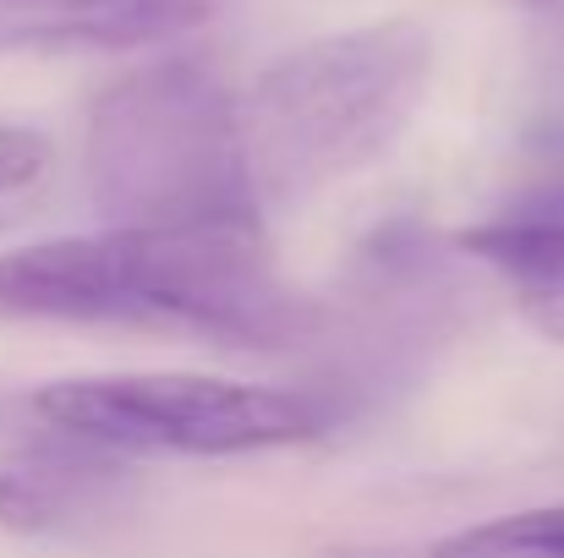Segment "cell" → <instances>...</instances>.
I'll return each mask as SVG.
<instances>
[{"mask_svg":"<svg viewBox=\"0 0 564 558\" xmlns=\"http://www.w3.org/2000/svg\"><path fill=\"white\" fill-rule=\"evenodd\" d=\"M121 455L94 449L83 438L50 433L0 466V526L28 537L77 532L83 521L105 515L121 493Z\"/></svg>","mask_w":564,"mask_h":558,"instance_id":"cell-6","label":"cell"},{"mask_svg":"<svg viewBox=\"0 0 564 558\" xmlns=\"http://www.w3.org/2000/svg\"><path fill=\"white\" fill-rule=\"evenodd\" d=\"M538 6H549V0H538Z\"/></svg>","mask_w":564,"mask_h":558,"instance_id":"cell-10","label":"cell"},{"mask_svg":"<svg viewBox=\"0 0 564 558\" xmlns=\"http://www.w3.org/2000/svg\"><path fill=\"white\" fill-rule=\"evenodd\" d=\"M433 83V33L416 17L335 28L274 55L236 94V154L252 214L307 203L378 165Z\"/></svg>","mask_w":564,"mask_h":558,"instance_id":"cell-2","label":"cell"},{"mask_svg":"<svg viewBox=\"0 0 564 558\" xmlns=\"http://www.w3.org/2000/svg\"><path fill=\"white\" fill-rule=\"evenodd\" d=\"M225 0H0V50H143L197 33Z\"/></svg>","mask_w":564,"mask_h":558,"instance_id":"cell-5","label":"cell"},{"mask_svg":"<svg viewBox=\"0 0 564 558\" xmlns=\"http://www.w3.org/2000/svg\"><path fill=\"white\" fill-rule=\"evenodd\" d=\"M0 318L274 351L313 329L263 219H149L0 252Z\"/></svg>","mask_w":564,"mask_h":558,"instance_id":"cell-1","label":"cell"},{"mask_svg":"<svg viewBox=\"0 0 564 558\" xmlns=\"http://www.w3.org/2000/svg\"><path fill=\"white\" fill-rule=\"evenodd\" d=\"M427 558H564V504L494 515L482 526H460L438 537Z\"/></svg>","mask_w":564,"mask_h":558,"instance_id":"cell-8","label":"cell"},{"mask_svg":"<svg viewBox=\"0 0 564 558\" xmlns=\"http://www.w3.org/2000/svg\"><path fill=\"white\" fill-rule=\"evenodd\" d=\"M33 416L50 433L83 438L121 460H241L307 444L324 427V416L302 394L203 372L61 378L33 394Z\"/></svg>","mask_w":564,"mask_h":558,"instance_id":"cell-4","label":"cell"},{"mask_svg":"<svg viewBox=\"0 0 564 558\" xmlns=\"http://www.w3.org/2000/svg\"><path fill=\"white\" fill-rule=\"evenodd\" d=\"M88 192L110 225L252 214L236 154V94L192 55L110 83L88 110Z\"/></svg>","mask_w":564,"mask_h":558,"instance_id":"cell-3","label":"cell"},{"mask_svg":"<svg viewBox=\"0 0 564 558\" xmlns=\"http://www.w3.org/2000/svg\"><path fill=\"white\" fill-rule=\"evenodd\" d=\"M50 176V143L33 127L0 121V214Z\"/></svg>","mask_w":564,"mask_h":558,"instance_id":"cell-9","label":"cell"},{"mask_svg":"<svg viewBox=\"0 0 564 558\" xmlns=\"http://www.w3.org/2000/svg\"><path fill=\"white\" fill-rule=\"evenodd\" d=\"M460 241L505 280L516 313L564 346V214H510L466 230Z\"/></svg>","mask_w":564,"mask_h":558,"instance_id":"cell-7","label":"cell"}]
</instances>
